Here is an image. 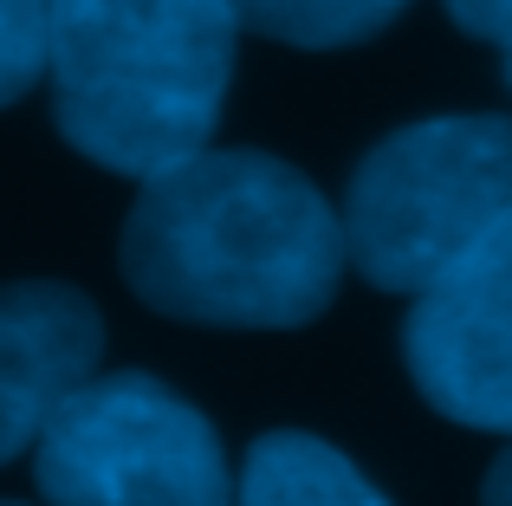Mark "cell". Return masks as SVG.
Instances as JSON below:
<instances>
[{
	"instance_id": "1",
	"label": "cell",
	"mask_w": 512,
	"mask_h": 506,
	"mask_svg": "<svg viewBox=\"0 0 512 506\" xmlns=\"http://www.w3.org/2000/svg\"><path fill=\"white\" fill-rule=\"evenodd\" d=\"M124 279L150 312L214 331H299L344 279L338 208L266 150H195L143 176Z\"/></svg>"
},
{
	"instance_id": "2",
	"label": "cell",
	"mask_w": 512,
	"mask_h": 506,
	"mask_svg": "<svg viewBox=\"0 0 512 506\" xmlns=\"http://www.w3.org/2000/svg\"><path fill=\"white\" fill-rule=\"evenodd\" d=\"M234 46V0H52L46 78L59 137L130 182L208 150Z\"/></svg>"
},
{
	"instance_id": "3",
	"label": "cell",
	"mask_w": 512,
	"mask_h": 506,
	"mask_svg": "<svg viewBox=\"0 0 512 506\" xmlns=\"http://www.w3.org/2000/svg\"><path fill=\"white\" fill-rule=\"evenodd\" d=\"M512 208V117H422L357 163L338 208L344 260L383 292H422Z\"/></svg>"
},
{
	"instance_id": "4",
	"label": "cell",
	"mask_w": 512,
	"mask_h": 506,
	"mask_svg": "<svg viewBox=\"0 0 512 506\" xmlns=\"http://www.w3.org/2000/svg\"><path fill=\"white\" fill-rule=\"evenodd\" d=\"M46 506H234L214 422L150 370L85 377L33 442Z\"/></svg>"
},
{
	"instance_id": "5",
	"label": "cell",
	"mask_w": 512,
	"mask_h": 506,
	"mask_svg": "<svg viewBox=\"0 0 512 506\" xmlns=\"http://www.w3.org/2000/svg\"><path fill=\"white\" fill-rule=\"evenodd\" d=\"M402 364L435 416L512 442V208L415 292Z\"/></svg>"
},
{
	"instance_id": "6",
	"label": "cell",
	"mask_w": 512,
	"mask_h": 506,
	"mask_svg": "<svg viewBox=\"0 0 512 506\" xmlns=\"http://www.w3.org/2000/svg\"><path fill=\"white\" fill-rule=\"evenodd\" d=\"M104 318L65 279L0 286V468L20 461L52 422V409L98 377Z\"/></svg>"
},
{
	"instance_id": "7",
	"label": "cell",
	"mask_w": 512,
	"mask_h": 506,
	"mask_svg": "<svg viewBox=\"0 0 512 506\" xmlns=\"http://www.w3.org/2000/svg\"><path fill=\"white\" fill-rule=\"evenodd\" d=\"M234 506H389V494L344 448L305 429H273L240 461Z\"/></svg>"
},
{
	"instance_id": "8",
	"label": "cell",
	"mask_w": 512,
	"mask_h": 506,
	"mask_svg": "<svg viewBox=\"0 0 512 506\" xmlns=\"http://www.w3.org/2000/svg\"><path fill=\"white\" fill-rule=\"evenodd\" d=\"M240 26L279 39V46L331 52V46H363L396 20L409 0H234Z\"/></svg>"
},
{
	"instance_id": "9",
	"label": "cell",
	"mask_w": 512,
	"mask_h": 506,
	"mask_svg": "<svg viewBox=\"0 0 512 506\" xmlns=\"http://www.w3.org/2000/svg\"><path fill=\"white\" fill-rule=\"evenodd\" d=\"M52 0H0V111L20 104L46 78Z\"/></svg>"
},
{
	"instance_id": "10",
	"label": "cell",
	"mask_w": 512,
	"mask_h": 506,
	"mask_svg": "<svg viewBox=\"0 0 512 506\" xmlns=\"http://www.w3.org/2000/svg\"><path fill=\"white\" fill-rule=\"evenodd\" d=\"M448 20L467 39H487V46L512 52V0H448Z\"/></svg>"
},
{
	"instance_id": "11",
	"label": "cell",
	"mask_w": 512,
	"mask_h": 506,
	"mask_svg": "<svg viewBox=\"0 0 512 506\" xmlns=\"http://www.w3.org/2000/svg\"><path fill=\"white\" fill-rule=\"evenodd\" d=\"M480 506H512V442L493 455L487 481H480Z\"/></svg>"
},
{
	"instance_id": "12",
	"label": "cell",
	"mask_w": 512,
	"mask_h": 506,
	"mask_svg": "<svg viewBox=\"0 0 512 506\" xmlns=\"http://www.w3.org/2000/svg\"><path fill=\"white\" fill-rule=\"evenodd\" d=\"M0 506H20V500H0Z\"/></svg>"
},
{
	"instance_id": "13",
	"label": "cell",
	"mask_w": 512,
	"mask_h": 506,
	"mask_svg": "<svg viewBox=\"0 0 512 506\" xmlns=\"http://www.w3.org/2000/svg\"><path fill=\"white\" fill-rule=\"evenodd\" d=\"M506 59H512V52H506Z\"/></svg>"
}]
</instances>
